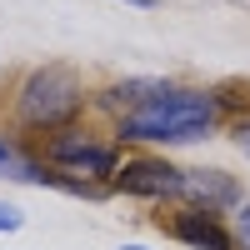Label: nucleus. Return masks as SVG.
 Instances as JSON below:
<instances>
[{
	"label": "nucleus",
	"mask_w": 250,
	"mask_h": 250,
	"mask_svg": "<svg viewBox=\"0 0 250 250\" xmlns=\"http://www.w3.org/2000/svg\"><path fill=\"white\" fill-rule=\"evenodd\" d=\"M220 120L215 90H185V85H160L150 100L120 115V140L140 145H190L205 140Z\"/></svg>",
	"instance_id": "nucleus-1"
},
{
	"label": "nucleus",
	"mask_w": 250,
	"mask_h": 250,
	"mask_svg": "<svg viewBox=\"0 0 250 250\" xmlns=\"http://www.w3.org/2000/svg\"><path fill=\"white\" fill-rule=\"evenodd\" d=\"M85 105V80H80L70 65H40L20 80L15 95V115L30 130H65V125L80 115Z\"/></svg>",
	"instance_id": "nucleus-2"
},
{
	"label": "nucleus",
	"mask_w": 250,
	"mask_h": 250,
	"mask_svg": "<svg viewBox=\"0 0 250 250\" xmlns=\"http://www.w3.org/2000/svg\"><path fill=\"white\" fill-rule=\"evenodd\" d=\"M45 160L60 165V170H75V175H115V150L110 145H100L95 135L85 130H55L45 140Z\"/></svg>",
	"instance_id": "nucleus-3"
},
{
	"label": "nucleus",
	"mask_w": 250,
	"mask_h": 250,
	"mask_svg": "<svg viewBox=\"0 0 250 250\" xmlns=\"http://www.w3.org/2000/svg\"><path fill=\"white\" fill-rule=\"evenodd\" d=\"M180 180H185L180 165L155 160V155H140V160H125L115 170V190L145 195V200H165V195H180Z\"/></svg>",
	"instance_id": "nucleus-4"
},
{
	"label": "nucleus",
	"mask_w": 250,
	"mask_h": 250,
	"mask_svg": "<svg viewBox=\"0 0 250 250\" xmlns=\"http://www.w3.org/2000/svg\"><path fill=\"white\" fill-rule=\"evenodd\" d=\"M170 235L185 240L190 250H235V235L225 230L220 210H200V205H190V210H180L170 220Z\"/></svg>",
	"instance_id": "nucleus-5"
},
{
	"label": "nucleus",
	"mask_w": 250,
	"mask_h": 250,
	"mask_svg": "<svg viewBox=\"0 0 250 250\" xmlns=\"http://www.w3.org/2000/svg\"><path fill=\"white\" fill-rule=\"evenodd\" d=\"M180 195L195 200L200 210H240V180L225 175V170H185L180 180Z\"/></svg>",
	"instance_id": "nucleus-6"
},
{
	"label": "nucleus",
	"mask_w": 250,
	"mask_h": 250,
	"mask_svg": "<svg viewBox=\"0 0 250 250\" xmlns=\"http://www.w3.org/2000/svg\"><path fill=\"white\" fill-rule=\"evenodd\" d=\"M0 175H15V180H30V185H40L45 165H30V160H20V155H15V145H10V140H0Z\"/></svg>",
	"instance_id": "nucleus-7"
},
{
	"label": "nucleus",
	"mask_w": 250,
	"mask_h": 250,
	"mask_svg": "<svg viewBox=\"0 0 250 250\" xmlns=\"http://www.w3.org/2000/svg\"><path fill=\"white\" fill-rule=\"evenodd\" d=\"M235 250H250V200H240L235 210Z\"/></svg>",
	"instance_id": "nucleus-8"
},
{
	"label": "nucleus",
	"mask_w": 250,
	"mask_h": 250,
	"mask_svg": "<svg viewBox=\"0 0 250 250\" xmlns=\"http://www.w3.org/2000/svg\"><path fill=\"white\" fill-rule=\"evenodd\" d=\"M230 140H235V150H240V155H245V160H250V115H245V120H235V125H230Z\"/></svg>",
	"instance_id": "nucleus-9"
},
{
	"label": "nucleus",
	"mask_w": 250,
	"mask_h": 250,
	"mask_svg": "<svg viewBox=\"0 0 250 250\" xmlns=\"http://www.w3.org/2000/svg\"><path fill=\"white\" fill-rule=\"evenodd\" d=\"M20 225H25V215H20L15 205H5V200H0V235H5V230H20Z\"/></svg>",
	"instance_id": "nucleus-10"
},
{
	"label": "nucleus",
	"mask_w": 250,
	"mask_h": 250,
	"mask_svg": "<svg viewBox=\"0 0 250 250\" xmlns=\"http://www.w3.org/2000/svg\"><path fill=\"white\" fill-rule=\"evenodd\" d=\"M130 5H150V0H130Z\"/></svg>",
	"instance_id": "nucleus-11"
},
{
	"label": "nucleus",
	"mask_w": 250,
	"mask_h": 250,
	"mask_svg": "<svg viewBox=\"0 0 250 250\" xmlns=\"http://www.w3.org/2000/svg\"><path fill=\"white\" fill-rule=\"evenodd\" d=\"M120 250H140V245H120Z\"/></svg>",
	"instance_id": "nucleus-12"
}]
</instances>
